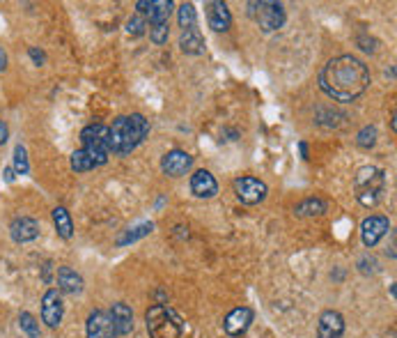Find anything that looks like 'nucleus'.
<instances>
[{
	"label": "nucleus",
	"instance_id": "30",
	"mask_svg": "<svg viewBox=\"0 0 397 338\" xmlns=\"http://www.w3.org/2000/svg\"><path fill=\"white\" fill-rule=\"evenodd\" d=\"M168 37H170V25H168V23L149 25V39L154 41L156 46L168 44Z\"/></svg>",
	"mask_w": 397,
	"mask_h": 338
},
{
	"label": "nucleus",
	"instance_id": "24",
	"mask_svg": "<svg viewBox=\"0 0 397 338\" xmlns=\"http://www.w3.org/2000/svg\"><path fill=\"white\" fill-rule=\"evenodd\" d=\"M326 209H328V205L324 198H306L294 207V214L297 216H322V214H326Z\"/></svg>",
	"mask_w": 397,
	"mask_h": 338
},
{
	"label": "nucleus",
	"instance_id": "20",
	"mask_svg": "<svg viewBox=\"0 0 397 338\" xmlns=\"http://www.w3.org/2000/svg\"><path fill=\"white\" fill-rule=\"evenodd\" d=\"M111 318H113L117 336H129L133 332V311L129 304L115 301L111 306Z\"/></svg>",
	"mask_w": 397,
	"mask_h": 338
},
{
	"label": "nucleus",
	"instance_id": "10",
	"mask_svg": "<svg viewBox=\"0 0 397 338\" xmlns=\"http://www.w3.org/2000/svg\"><path fill=\"white\" fill-rule=\"evenodd\" d=\"M175 3L173 0H138L136 10L147 19L149 25H159V23H168L170 21Z\"/></svg>",
	"mask_w": 397,
	"mask_h": 338
},
{
	"label": "nucleus",
	"instance_id": "28",
	"mask_svg": "<svg viewBox=\"0 0 397 338\" xmlns=\"http://www.w3.org/2000/svg\"><path fill=\"white\" fill-rule=\"evenodd\" d=\"M19 327H21V332L28 336V338H39L41 336V329H39L37 318L32 316V313H28V311L19 313Z\"/></svg>",
	"mask_w": 397,
	"mask_h": 338
},
{
	"label": "nucleus",
	"instance_id": "37",
	"mask_svg": "<svg viewBox=\"0 0 397 338\" xmlns=\"http://www.w3.org/2000/svg\"><path fill=\"white\" fill-rule=\"evenodd\" d=\"M299 150H301V157L308 159V145H306V143H299Z\"/></svg>",
	"mask_w": 397,
	"mask_h": 338
},
{
	"label": "nucleus",
	"instance_id": "15",
	"mask_svg": "<svg viewBox=\"0 0 397 338\" xmlns=\"http://www.w3.org/2000/svg\"><path fill=\"white\" fill-rule=\"evenodd\" d=\"M86 336L88 338H115V325L108 311H92L86 323Z\"/></svg>",
	"mask_w": 397,
	"mask_h": 338
},
{
	"label": "nucleus",
	"instance_id": "6",
	"mask_svg": "<svg viewBox=\"0 0 397 338\" xmlns=\"http://www.w3.org/2000/svg\"><path fill=\"white\" fill-rule=\"evenodd\" d=\"M232 189H234L236 200L243 202V205H260V202H264L267 196H269L267 182H262L255 175L236 177V180L232 182Z\"/></svg>",
	"mask_w": 397,
	"mask_h": 338
},
{
	"label": "nucleus",
	"instance_id": "2",
	"mask_svg": "<svg viewBox=\"0 0 397 338\" xmlns=\"http://www.w3.org/2000/svg\"><path fill=\"white\" fill-rule=\"evenodd\" d=\"M108 134H111V155L124 157L131 155L149 136V122L140 113L120 115L108 126Z\"/></svg>",
	"mask_w": 397,
	"mask_h": 338
},
{
	"label": "nucleus",
	"instance_id": "5",
	"mask_svg": "<svg viewBox=\"0 0 397 338\" xmlns=\"http://www.w3.org/2000/svg\"><path fill=\"white\" fill-rule=\"evenodd\" d=\"M250 7V16L257 21V25L264 32H276L281 30L285 21H287V14H285V7L283 3H276V0H260V3H248Z\"/></svg>",
	"mask_w": 397,
	"mask_h": 338
},
{
	"label": "nucleus",
	"instance_id": "1",
	"mask_svg": "<svg viewBox=\"0 0 397 338\" xmlns=\"http://www.w3.org/2000/svg\"><path fill=\"white\" fill-rule=\"evenodd\" d=\"M319 88L326 97H331L337 104H351L363 92L370 88L372 76H370L368 65L361 58L344 53L331 58L317 76Z\"/></svg>",
	"mask_w": 397,
	"mask_h": 338
},
{
	"label": "nucleus",
	"instance_id": "23",
	"mask_svg": "<svg viewBox=\"0 0 397 338\" xmlns=\"http://www.w3.org/2000/svg\"><path fill=\"white\" fill-rule=\"evenodd\" d=\"M154 230V223L152 221H145V223H138V226H133L129 228V230H124L120 238L115 240V247H129V244L133 242H138L142 238H147V235Z\"/></svg>",
	"mask_w": 397,
	"mask_h": 338
},
{
	"label": "nucleus",
	"instance_id": "7",
	"mask_svg": "<svg viewBox=\"0 0 397 338\" xmlns=\"http://www.w3.org/2000/svg\"><path fill=\"white\" fill-rule=\"evenodd\" d=\"M388 230H391V221L384 214H372L365 216L361 223V242L365 249H375L379 242H382Z\"/></svg>",
	"mask_w": 397,
	"mask_h": 338
},
{
	"label": "nucleus",
	"instance_id": "11",
	"mask_svg": "<svg viewBox=\"0 0 397 338\" xmlns=\"http://www.w3.org/2000/svg\"><path fill=\"white\" fill-rule=\"evenodd\" d=\"M191 168H193V157L187 150L175 148L161 157V171L168 177H184L187 173H191Z\"/></svg>",
	"mask_w": 397,
	"mask_h": 338
},
{
	"label": "nucleus",
	"instance_id": "9",
	"mask_svg": "<svg viewBox=\"0 0 397 338\" xmlns=\"http://www.w3.org/2000/svg\"><path fill=\"white\" fill-rule=\"evenodd\" d=\"M108 159H111V155L104 150L81 148L69 157V164H72V171H76V173H90V171H95V168L106 166Z\"/></svg>",
	"mask_w": 397,
	"mask_h": 338
},
{
	"label": "nucleus",
	"instance_id": "26",
	"mask_svg": "<svg viewBox=\"0 0 397 338\" xmlns=\"http://www.w3.org/2000/svg\"><path fill=\"white\" fill-rule=\"evenodd\" d=\"M377 141H379V131H377V126L375 124H365L363 129L356 134V145L361 150H372L377 145Z\"/></svg>",
	"mask_w": 397,
	"mask_h": 338
},
{
	"label": "nucleus",
	"instance_id": "32",
	"mask_svg": "<svg viewBox=\"0 0 397 338\" xmlns=\"http://www.w3.org/2000/svg\"><path fill=\"white\" fill-rule=\"evenodd\" d=\"M356 44H358L361 51H365V53H375L379 41L372 39V37H368V35H358V37H356Z\"/></svg>",
	"mask_w": 397,
	"mask_h": 338
},
{
	"label": "nucleus",
	"instance_id": "25",
	"mask_svg": "<svg viewBox=\"0 0 397 338\" xmlns=\"http://www.w3.org/2000/svg\"><path fill=\"white\" fill-rule=\"evenodd\" d=\"M177 21H180V28L182 30H191V28H198V14H196V7L191 3H182L180 10H177Z\"/></svg>",
	"mask_w": 397,
	"mask_h": 338
},
{
	"label": "nucleus",
	"instance_id": "18",
	"mask_svg": "<svg viewBox=\"0 0 397 338\" xmlns=\"http://www.w3.org/2000/svg\"><path fill=\"white\" fill-rule=\"evenodd\" d=\"M41 228L32 216H16L10 223V235L16 244H25V242H35L39 238Z\"/></svg>",
	"mask_w": 397,
	"mask_h": 338
},
{
	"label": "nucleus",
	"instance_id": "19",
	"mask_svg": "<svg viewBox=\"0 0 397 338\" xmlns=\"http://www.w3.org/2000/svg\"><path fill=\"white\" fill-rule=\"evenodd\" d=\"M58 290H60V294H81L83 290H86V281H83V276L76 272L74 267L69 265H60L58 267Z\"/></svg>",
	"mask_w": 397,
	"mask_h": 338
},
{
	"label": "nucleus",
	"instance_id": "3",
	"mask_svg": "<svg viewBox=\"0 0 397 338\" xmlns=\"http://www.w3.org/2000/svg\"><path fill=\"white\" fill-rule=\"evenodd\" d=\"M354 191L356 200L365 209H372L382 202L386 193V173L379 166H363L354 175Z\"/></svg>",
	"mask_w": 397,
	"mask_h": 338
},
{
	"label": "nucleus",
	"instance_id": "29",
	"mask_svg": "<svg viewBox=\"0 0 397 338\" xmlns=\"http://www.w3.org/2000/svg\"><path fill=\"white\" fill-rule=\"evenodd\" d=\"M147 28H149V23H147V19L142 14H131V19L126 21V32H129L131 37H140V35H145L147 32Z\"/></svg>",
	"mask_w": 397,
	"mask_h": 338
},
{
	"label": "nucleus",
	"instance_id": "35",
	"mask_svg": "<svg viewBox=\"0 0 397 338\" xmlns=\"http://www.w3.org/2000/svg\"><path fill=\"white\" fill-rule=\"evenodd\" d=\"M7 70V53H5V48L0 46V72H5Z\"/></svg>",
	"mask_w": 397,
	"mask_h": 338
},
{
	"label": "nucleus",
	"instance_id": "31",
	"mask_svg": "<svg viewBox=\"0 0 397 338\" xmlns=\"http://www.w3.org/2000/svg\"><path fill=\"white\" fill-rule=\"evenodd\" d=\"M356 267H358V272H361L363 276H372V274L379 272V263H377V258L372 256V253H365V256L358 260Z\"/></svg>",
	"mask_w": 397,
	"mask_h": 338
},
{
	"label": "nucleus",
	"instance_id": "4",
	"mask_svg": "<svg viewBox=\"0 0 397 338\" xmlns=\"http://www.w3.org/2000/svg\"><path fill=\"white\" fill-rule=\"evenodd\" d=\"M145 327L152 338H182L184 320L168 304H152L145 311Z\"/></svg>",
	"mask_w": 397,
	"mask_h": 338
},
{
	"label": "nucleus",
	"instance_id": "12",
	"mask_svg": "<svg viewBox=\"0 0 397 338\" xmlns=\"http://www.w3.org/2000/svg\"><path fill=\"white\" fill-rule=\"evenodd\" d=\"M253 318H255V313H253L250 306H236V308H232L230 313L225 316V320H223L225 334L232 336V338H241L250 329Z\"/></svg>",
	"mask_w": 397,
	"mask_h": 338
},
{
	"label": "nucleus",
	"instance_id": "22",
	"mask_svg": "<svg viewBox=\"0 0 397 338\" xmlns=\"http://www.w3.org/2000/svg\"><path fill=\"white\" fill-rule=\"evenodd\" d=\"M51 216H53V226H55L58 235H60L62 240H72V235H74V221H72L69 209L62 207V205H58V207H53Z\"/></svg>",
	"mask_w": 397,
	"mask_h": 338
},
{
	"label": "nucleus",
	"instance_id": "38",
	"mask_svg": "<svg viewBox=\"0 0 397 338\" xmlns=\"http://www.w3.org/2000/svg\"><path fill=\"white\" fill-rule=\"evenodd\" d=\"M14 175H16V173L12 171V166H10V168H7V171H5V180H7V182H12V180H14Z\"/></svg>",
	"mask_w": 397,
	"mask_h": 338
},
{
	"label": "nucleus",
	"instance_id": "21",
	"mask_svg": "<svg viewBox=\"0 0 397 338\" xmlns=\"http://www.w3.org/2000/svg\"><path fill=\"white\" fill-rule=\"evenodd\" d=\"M180 48H182V53H187V56H202V53H205L207 41H205V37H202L200 28L182 30Z\"/></svg>",
	"mask_w": 397,
	"mask_h": 338
},
{
	"label": "nucleus",
	"instance_id": "13",
	"mask_svg": "<svg viewBox=\"0 0 397 338\" xmlns=\"http://www.w3.org/2000/svg\"><path fill=\"white\" fill-rule=\"evenodd\" d=\"M207 23L214 32H227L232 28V12L223 0H209L205 5Z\"/></svg>",
	"mask_w": 397,
	"mask_h": 338
},
{
	"label": "nucleus",
	"instance_id": "14",
	"mask_svg": "<svg viewBox=\"0 0 397 338\" xmlns=\"http://www.w3.org/2000/svg\"><path fill=\"white\" fill-rule=\"evenodd\" d=\"M81 143H83V148L104 150V152L111 155V134H108V126L101 124V122H92L88 126H83Z\"/></svg>",
	"mask_w": 397,
	"mask_h": 338
},
{
	"label": "nucleus",
	"instance_id": "8",
	"mask_svg": "<svg viewBox=\"0 0 397 338\" xmlns=\"http://www.w3.org/2000/svg\"><path fill=\"white\" fill-rule=\"evenodd\" d=\"M62 316H65V301L60 290L55 288L46 290L44 297H41V323L51 329H58L62 323Z\"/></svg>",
	"mask_w": 397,
	"mask_h": 338
},
{
	"label": "nucleus",
	"instance_id": "27",
	"mask_svg": "<svg viewBox=\"0 0 397 338\" xmlns=\"http://www.w3.org/2000/svg\"><path fill=\"white\" fill-rule=\"evenodd\" d=\"M12 171L16 175H28L30 173V162H28V150H25L21 143H16L14 148V162H12Z\"/></svg>",
	"mask_w": 397,
	"mask_h": 338
},
{
	"label": "nucleus",
	"instance_id": "34",
	"mask_svg": "<svg viewBox=\"0 0 397 338\" xmlns=\"http://www.w3.org/2000/svg\"><path fill=\"white\" fill-rule=\"evenodd\" d=\"M7 138H10V126H7L3 120H0V145H5Z\"/></svg>",
	"mask_w": 397,
	"mask_h": 338
},
{
	"label": "nucleus",
	"instance_id": "17",
	"mask_svg": "<svg viewBox=\"0 0 397 338\" xmlns=\"http://www.w3.org/2000/svg\"><path fill=\"white\" fill-rule=\"evenodd\" d=\"M344 334V318L340 311L328 308L317 320V338H342Z\"/></svg>",
	"mask_w": 397,
	"mask_h": 338
},
{
	"label": "nucleus",
	"instance_id": "16",
	"mask_svg": "<svg viewBox=\"0 0 397 338\" xmlns=\"http://www.w3.org/2000/svg\"><path fill=\"white\" fill-rule=\"evenodd\" d=\"M191 193L200 200H209L218 196V182L216 177L211 175L205 168H198L196 173L191 175Z\"/></svg>",
	"mask_w": 397,
	"mask_h": 338
},
{
	"label": "nucleus",
	"instance_id": "36",
	"mask_svg": "<svg viewBox=\"0 0 397 338\" xmlns=\"http://www.w3.org/2000/svg\"><path fill=\"white\" fill-rule=\"evenodd\" d=\"M51 267H53L51 263L44 265V281H46V283H51Z\"/></svg>",
	"mask_w": 397,
	"mask_h": 338
},
{
	"label": "nucleus",
	"instance_id": "33",
	"mask_svg": "<svg viewBox=\"0 0 397 338\" xmlns=\"http://www.w3.org/2000/svg\"><path fill=\"white\" fill-rule=\"evenodd\" d=\"M28 56H30V60L35 63L37 67H41V65H46V53L41 48H37V46H30L28 48Z\"/></svg>",
	"mask_w": 397,
	"mask_h": 338
}]
</instances>
